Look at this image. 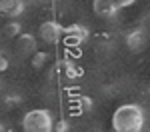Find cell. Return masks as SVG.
Wrapping results in <instances>:
<instances>
[{
  "mask_svg": "<svg viewBox=\"0 0 150 132\" xmlns=\"http://www.w3.org/2000/svg\"><path fill=\"white\" fill-rule=\"evenodd\" d=\"M144 128V110L138 104H122L112 114L114 132H140Z\"/></svg>",
  "mask_w": 150,
  "mask_h": 132,
  "instance_id": "1",
  "label": "cell"
},
{
  "mask_svg": "<svg viewBox=\"0 0 150 132\" xmlns=\"http://www.w3.org/2000/svg\"><path fill=\"white\" fill-rule=\"evenodd\" d=\"M22 130L24 132H52L54 130V118L46 108H34L28 110L22 116Z\"/></svg>",
  "mask_w": 150,
  "mask_h": 132,
  "instance_id": "2",
  "label": "cell"
},
{
  "mask_svg": "<svg viewBox=\"0 0 150 132\" xmlns=\"http://www.w3.org/2000/svg\"><path fill=\"white\" fill-rule=\"evenodd\" d=\"M62 34H64V28L56 22V20H46V22L40 24L38 28V36L44 44H58L62 40Z\"/></svg>",
  "mask_w": 150,
  "mask_h": 132,
  "instance_id": "3",
  "label": "cell"
},
{
  "mask_svg": "<svg viewBox=\"0 0 150 132\" xmlns=\"http://www.w3.org/2000/svg\"><path fill=\"white\" fill-rule=\"evenodd\" d=\"M92 10L102 20H114L122 8L118 6L116 0H92Z\"/></svg>",
  "mask_w": 150,
  "mask_h": 132,
  "instance_id": "4",
  "label": "cell"
},
{
  "mask_svg": "<svg viewBox=\"0 0 150 132\" xmlns=\"http://www.w3.org/2000/svg\"><path fill=\"white\" fill-rule=\"evenodd\" d=\"M124 42H126V46L130 52H134V54H138L142 52L146 44H148V34H146V30L144 28H134V30H130L124 38Z\"/></svg>",
  "mask_w": 150,
  "mask_h": 132,
  "instance_id": "5",
  "label": "cell"
},
{
  "mask_svg": "<svg viewBox=\"0 0 150 132\" xmlns=\"http://www.w3.org/2000/svg\"><path fill=\"white\" fill-rule=\"evenodd\" d=\"M86 38H88V30L80 24H72L64 28V34H62V40L68 46H80L82 42H86Z\"/></svg>",
  "mask_w": 150,
  "mask_h": 132,
  "instance_id": "6",
  "label": "cell"
},
{
  "mask_svg": "<svg viewBox=\"0 0 150 132\" xmlns=\"http://www.w3.org/2000/svg\"><path fill=\"white\" fill-rule=\"evenodd\" d=\"M36 50H38V42H36L34 34H20L16 38V52H18L22 58L32 56Z\"/></svg>",
  "mask_w": 150,
  "mask_h": 132,
  "instance_id": "7",
  "label": "cell"
},
{
  "mask_svg": "<svg viewBox=\"0 0 150 132\" xmlns=\"http://www.w3.org/2000/svg\"><path fill=\"white\" fill-rule=\"evenodd\" d=\"M24 0H0V16L4 18H18L24 12Z\"/></svg>",
  "mask_w": 150,
  "mask_h": 132,
  "instance_id": "8",
  "label": "cell"
},
{
  "mask_svg": "<svg viewBox=\"0 0 150 132\" xmlns=\"http://www.w3.org/2000/svg\"><path fill=\"white\" fill-rule=\"evenodd\" d=\"M2 32L6 38H18V36L22 34V26L18 20H10V22L4 24V28H2Z\"/></svg>",
  "mask_w": 150,
  "mask_h": 132,
  "instance_id": "9",
  "label": "cell"
},
{
  "mask_svg": "<svg viewBox=\"0 0 150 132\" xmlns=\"http://www.w3.org/2000/svg\"><path fill=\"white\" fill-rule=\"evenodd\" d=\"M30 62H32V66H34L36 70L44 68L46 62H48V52H44V50H36L34 54L30 56Z\"/></svg>",
  "mask_w": 150,
  "mask_h": 132,
  "instance_id": "10",
  "label": "cell"
},
{
  "mask_svg": "<svg viewBox=\"0 0 150 132\" xmlns=\"http://www.w3.org/2000/svg\"><path fill=\"white\" fill-rule=\"evenodd\" d=\"M78 106H80V112H86V110H90V108H92V102H90V98H88V96H80Z\"/></svg>",
  "mask_w": 150,
  "mask_h": 132,
  "instance_id": "11",
  "label": "cell"
},
{
  "mask_svg": "<svg viewBox=\"0 0 150 132\" xmlns=\"http://www.w3.org/2000/svg\"><path fill=\"white\" fill-rule=\"evenodd\" d=\"M8 58H6V54H0V72H4L6 68H8Z\"/></svg>",
  "mask_w": 150,
  "mask_h": 132,
  "instance_id": "12",
  "label": "cell"
},
{
  "mask_svg": "<svg viewBox=\"0 0 150 132\" xmlns=\"http://www.w3.org/2000/svg\"><path fill=\"white\" fill-rule=\"evenodd\" d=\"M116 2H118V6H120V8H126V6H132L136 0H116Z\"/></svg>",
  "mask_w": 150,
  "mask_h": 132,
  "instance_id": "13",
  "label": "cell"
},
{
  "mask_svg": "<svg viewBox=\"0 0 150 132\" xmlns=\"http://www.w3.org/2000/svg\"><path fill=\"white\" fill-rule=\"evenodd\" d=\"M44 2H48V0H24V4H44Z\"/></svg>",
  "mask_w": 150,
  "mask_h": 132,
  "instance_id": "14",
  "label": "cell"
},
{
  "mask_svg": "<svg viewBox=\"0 0 150 132\" xmlns=\"http://www.w3.org/2000/svg\"><path fill=\"white\" fill-rule=\"evenodd\" d=\"M0 132H4V126H2V124H0Z\"/></svg>",
  "mask_w": 150,
  "mask_h": 132,
  "instance_id": "15",
  "label": "cell"
}]
</instances>
